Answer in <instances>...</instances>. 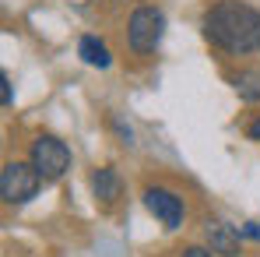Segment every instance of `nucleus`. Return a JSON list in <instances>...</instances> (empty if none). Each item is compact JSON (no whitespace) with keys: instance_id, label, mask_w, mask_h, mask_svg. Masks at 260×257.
I'll return each instance as SVG.
<instances>
[{"instance_id":"obj_9","label":"nucleus","mask_w":260,"mask_h":257,"mask_svg":"<svg viewBox=\"0 0 260 257\" xmlns=\"http://www.w3.org/2000/svg\"><path fill=\"white\" fill-rule=\"evenodd\" d=\"M229 85H232V92H236L243 102H260V71L229 74Z\"/></svg>"},{"instance_id":"obj_3","label":"nucleus","mask_w":260,"mask_h":257,"mask_svg":"<svg viewBox=\"0 0 260 257\" xmlns=\"http://www.w3.org/2000/svg\"><path fill=\"white\" fill-rule=\"evenodd\" d=\"M43 173L36 169L32 162H4V169H0V197H4V205H28L39 190H43Z\"/></svg>"},{"instance_id":"obj_10","label":"nucleus","mask_w":260,"mask_h":257,"mask_svg":"<svg viewBox=\"0 0 260 257\" xmlns=\"http://www.w3.org/2000/svg\"><path fill=\"white\" fill-rule=\"evenodd\" d=\"M0 99H4V109L14 106V85H11V74H7V71L0 74Z\"/></svg>"},{"instance_id":"obj_12","label":"nucleus","mask_w":260,"mask_h":257,"mask_svg":"<svg viewBox=\"0 0 260 257\" xmlns=\"http://www.w3.org/2000/svg\"><path fill=\"white\" fill-rule=\"evenodd\" d=\"M239 236H243V240L260 243V222H243V225H239Z\"/></svg>"},{"instance_id":"obj_8","label":"nucleus","mask_w":260,"mask_h":257,"mask_svg":"<svg viewBox=\"0 0 260 257\" xmlns=\"http://www.w3.org/2000/svg\"><path fill=\"white\" fill-rule=\"evenodd\" d=\"M78 56L85 60L88 67H99V71H106V67L113 64V56H109V46L102 43L99 36H81V39H78Z\"/></svg>"},{"instance_id":"obj_6","label":"nucleus","mask_w":260,"mask_h":257,"mask_svg":"<svg viewBox=\"0 0 260 257\" xmlns=\"http://www.w3.org/2000/svg\"><path fill=\"white\" fill-rule=\"evenodd\" d=\"M204 243L215 250L218 257H239L243 254V236L236 225L221 222V218H208L204 222Z\"/></svg>"},{"instance_id":"obj_11","label":"nucleus","mask_w":260,"mask_h":257,"mask_svg":"<svg viewBox=\"0 0 260 257\" xmlns=\"http://www.w3.org/2000/svg\"><path fill=\"white\" fill-rule=\"evenodd\" d=\"M179 257H218L211 247H201V243H193V247H183L179 250Z\"/></svg>"},{"instance_id":"obj_5","label":"nucleus","mask_w":260,"mask_h":257,"mask_svg":"<svg viewBox=\"0 0 260 257\" xmlns=\"http://www.w3.org/2000/svg\"><path fill=\"white\" fill-rule=\"evenodd\" d=\"M144 208L155 215L166 229H179L183 218H186V205L176 190H166V187H148L144 190Z\"/></svg>"},{"instance_id":"obj_7","label":"nucleus","mask_w":260,"mask_h":257,"mask_svg":"<svg viewBox=\"0 0 260 257\" xmlns=\"http://www.w3.org/2000/svg\"><path fill=\"white\" fill-rule=\"evenodd\" d=\"M91 194H95V201H102V205H116V201L123 197V180H120V173L113 169V166L95 169L91 173Z\"/></svg>"},{"instance_id":"obj_13","label":"nucleus","mask_w":260,"mask_h":257,"mask_svg":"<svg viewBox=\"0 0 260 257\" xmlns=\"http://www.w3.org/2000/svg\"><path fill=\"white\" fill-rule=\"evenodd\" d=\"M109 124H113V130H116V134L123 137V145H134V130H130L127 124H123V120H116V117H113Z\"/></svg>"},{"instance_id":"obj_1","label":"nucleus","mask_w":260,"mask_h":257,"mask_svg":"<svg viewBox=\"0 0 260 257\" xmlns=\"http://www.w3.org/2000/svg\"><path fill=\"white\" fill-rule=\"evenodd\" d=\"M201 32L229 56H250L260 49V11L246 0H215L201 18Z\"/></svg>"},{"instance_id":"obj_2","label":"nucleus","mask_w":260,"mask_h":257,"mask_svg":"<svg viewBox=\"0 0 260 257\" xmlns=\"http://www.w3.org/2000/svg\"><path fill=\"white\" fill-rule=\"evenodd\" d=\"M166 36V14L162 7H151V4H141L134 7L127 18V46L134 56H148L155 53L158 43Z\"/></svg>"},{"instance_id":"obj_14","label":"nucleus","mask_w":260,"mask_h":257,"mask_svg":"<svg viewBox=\"0 0 260 257\" xmlns=\"http://www.w3.org/2000/svg\"><path fill=\"white\" fill-rule=\"evenodd\" d=\"M246 134H250V141H257V145H260V117H257V120H250Z\"/></svg>"},{"instance_id":"obj_4","label":"nucleus","mask_w":260,"mask_h":257,"mask_svg":"<svg viewBox=\"0 0 260 257\" xmlns=\"http://www.w3.org/2000/svg\"><path fill=\"white\" fill-rule=\"evenodd\" d=\"M28 162L43 173L46 183H56L63 173L71 169V148L60 137H53V134H39L32 141V148H28Z\"/></svg>"}]
</instances>
